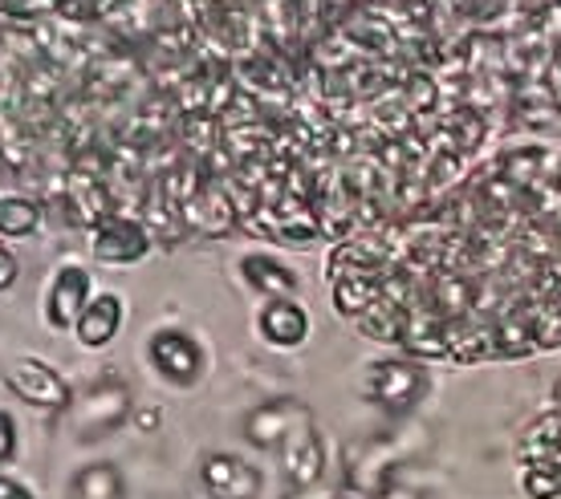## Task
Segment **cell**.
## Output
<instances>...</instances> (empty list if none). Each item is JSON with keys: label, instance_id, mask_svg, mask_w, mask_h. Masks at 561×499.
Masks as SVG:
<instances>
[{"label": "cell", "instance_id": "cell-1", "mask_svg": "<svg viewBox=\"0 0 561 499\" xmlns=\"http://www.w3.org/2000/svg\"><path fill=\"white\" fill-rule=\"evenodd\" d=\"M73 410V430H78V439H106L111 430H118L127 422L130 415V390L123 382H99V386H90L70 406Z\"/></svg>", "mask_w": 561, "mask_h": 499}, {"label": "cell", "instance_id": "cell-2", "mask_svg": "<svg viewBox=\"0 0 561 499\" xmlns=\"http://www.w3.org/2000/svg\"><path fill=\"white\" fill-rule=\"evenodd\" d=\"M4 386L13 390L21 403L37 406V410H70L73 390L70 382L57 374L49 361L42 358H21L4 370Z\"/></svg>", "mask_w": 561, "mask_h": 499}, {"label": "cell", "instance_id": "cell-3", "mask_svg": "<svg viewBox=\"0 0 561 499\" xmlns=\"http://www.w3.org/2000/svg\"><path fill=\"white\" fill-rule=\"evenodd\" d=\"M427 394V374L415 361H375L366 374V398L391 415H403Z\"/></svg>", "mask_w": 561, "mask_h": 499}, {"label": "cell", "instance_id": "cell-4", "mask_svg": "<svg viewBox=\"0 0 561 499\" xmlns=\"http://www.w3.org/2000/svg\"><path fill=\"white\" fill-rule=\"evenodd\" d=\"M147 358H151L154 374L168 378L171 386H196L204 374V349L183 329H154L147 341Z\"/></svg>", "mask_w": 561, "mask_h": 499}, {"label": "cell", "instance_id": "cell-5", "mask_svg": "<svg viewBox=\"0 0 561 499\" xmlns=\"http://www.w3.org/2000/svg\"><path fill=\"white\" fill-rule=\"evenodd\" d=\"M277 455H280V475H285V484L294 487V491L313 487L318 479H322L325 451H322L318 430H313V418L297 422V427L285 434V443L277 446Z\"/></svg>", "mask_w": 561, "mask_h": 499}, {"label": "cell", "instance_id": "cell-6", "mask_svg": "<svg viewBox=\"0 0 561 499\" xmlns=\"http://www.w3.org/2000/svg\"><path fill=\"white\" fill-rule=\"evenodd\" d=\"M90 252L106 264H139L151 252V236L127 216H102L90 228Z\"/></svg>", "mask_w": 561, "mask_h": 499}, {"label": "cell", "instance_id": "cell-7", "mask_svg": "<svg viewBox=\"0 0 561 499\" xmlns=\"http://www.w3.org/2000/svg\"><path fill=\"white\" fill-rule=\"evenodd\" d=\"M90 297H94V280H90L85 268H78V264L57 268L54 285L45 292V321H49V329H70L73 321L82 317V309L90 305Z\"/></svg>", "mask_w": 561, "mask_h": 499}, {"label": "cell", "instance_id": "cell-8", "mask_svg": "<svg viewBox=\"0 0 561 499\" xmlns=\"http://www.w3.org/2000/svg\"><path fill=\"white\" fill-rule=\"evenodd\" d=\"M199 479H204L211 499H256L261 496V472H256L253 463H244L240 455H228V451H216V455L204 459Z\"/></svg>", "mask_w": 561, "mask_h": 499}, {"label": "cell", "instance_id": "cell-9", "mask_svg": "<svg viewBox=\"0 0 561 499\" xmlns=\"http://www.w3.org/2000/svg\"><path fill=\"white\" fill-rule=\"evenodd\" d=\"M309 410L294 398H277V403H265L261 410L244 418V439L261 451H277L285 443V434L297 427V422H306Z\"/></svg>", "mask_w": 561, "mask_h": 499}, {"label": "cell", "instance_id": "cell-10", "mask_svg": "<svg viewBox=\"0 0 561 499\" xmlns=\"http://www.w3.org/2000/svg\"><path fill=\"white\" fill-rule=\"evenodd\" d=\"M256 329H261V337H265L268 346L297 349L309 337V313L297 305L294 297H273L256 313Z\"/></svg>", "mask_w": 561, "mask_h": 499}, {"label": "cell", "instance_id": "cell-11", "mask_svg": "<svg viewBox=\"0 0 561 499\" xmlns=\"http://www.w3.org/2000/svg\"><path fill=\"white\" fill-rule=\"evenodd\" d=\"M123 317H127V305L114 292H99V297H90L82 317L73 321V333L85 349H106L123 329Z\"/></svg>", "mask_w": 561, "mask_h": 499}, {"label": "cell", "instance_id": "cell-12", "mask_svg": "<svg viewBox=\"0 0 561 499\" xmlns=\"http://www.w3.org/2000/svg\"><path fill=\"white\" fill-rule=\"evenodd\" d=\"M517 463L520 467H529V463H561V418L553 410L534 418L529 427L520 430Z\"/></svg>", "mask_w": 561, "mask_h": 499}, {"label": "cell", "instance_id": "cell-13", "mask_svg": "<svg viewBox=\"0 0 561 499\" xmlns=\"http://www.w3.org/2000/svg\"><path fill=\"white\" fill-rule=\"evenodd\" d=\"M66 499H127V479L114 463H85L70 475Z\"/></svg>", "mask_w": 561, "mask_h": 499}, {"label": "cell", "instance_id": "cell-14", "mask_svg": "<svg viewBox=\"0 0 561 499\" xmlns=\"http://www.w3.org/2000/svg\"><path fill=\"white\" fill-rule=\"evenodd\" d=\"M240 272H244V280H249L256 292H265L268 301H273V297H294L297 292L294 272H289L285 264L268 260V256H244V260H240Z\"/></svg>", "mask_w": 561, "mask_h": 499}, {"label": "cell", "instance_id": "cell-15", "mask_svg": "<svg viewBox=\"0 0 561 499\" xmlns=\"http://www.w3.org/2000/svg\"><path fill=\"white\" fill-rule=\"evenodd\" d=\"M37 223H42V208L33 199H21V195L0 199V240L28 236V232H37Z\"/></svg>", "mask_w": 561, "mask_h": 499}, {"label": "cell", "instance_id": "cell-16", "mask_svg": "<svg viewBox=\"0 0 561 499\" xmlns=\"http://www.w3.org/2000/svg\"><path fill=\"white\" fill-rule=\"evenodd\" d=\"M520 491L529 499H561V463H529V467H520Z\"/></svg>", "mask_w": 561, "mask_h": 499}, {"label": "cell", "instance_id": "cell-17", "mask_svg": "<svg viewBox=\"0 0 561 499\" xmlns=\"http://www.w3.org/2000/svg\"><path fill=\"white\" fill-rule=\"evenodd\" d=\"M13 455H16V422L9 410H0V467L13 463Z\"/></svg>", "mask_w": 561, "mask_h": 499}, {"label": "cell", "instance_id": "cell-18", "mask_svg": "<svg viewBox=\"0 0 561 499\" xmlns=\"http://www.w3.org/2000/svg\"><path fill=\"white\" fill-rule=\"evenodd\" d=\"M16 277H21V264H16V256L4 244H0V292H9L16 285Z\"/></svg>", "mask_w": 561, "mask_h": 499}, {"label": "cell", "instance_id": "cell-19", "mask_svg": "<svg viewBox=\"0 0 561 499\" xmlns=\"http://www.w3.org/2000/svg\"><path fill=\"white\" fill-rule=\"evenodd\" d=\"M0 499H37V496H33V487H25L21 479L0 472Z\"/></svg>", "mask_w": 561, "mask_h": 499}, {"label": "cell", "instance_id": "cell-20", "mask_svg": "<svg viewBox=\"0 0 561 499\" xmlns=\"http://www.w3.org/2000/svg\"><path fill=\"white\" fill-rule=\"evenodd\" d=\"M553 415L561 418V382H558V386H553Z\"/></svg>", "mask_w": 561, "mask_h": 499}]
</instances>
